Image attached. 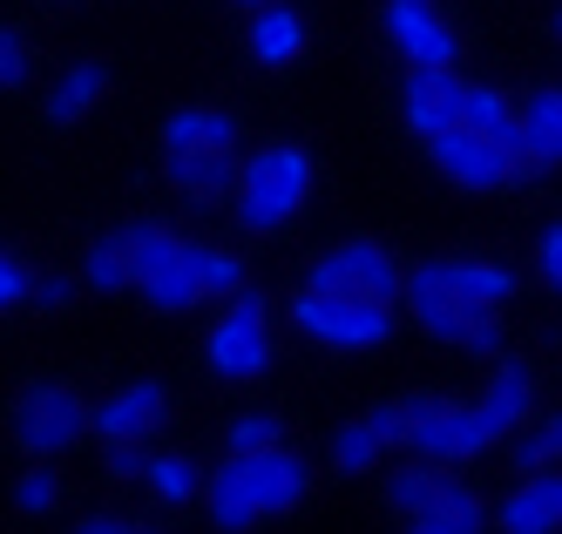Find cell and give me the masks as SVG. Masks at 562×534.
Wrapping results in <instances>:
<instances>
[{"label":"cell","instance_id":"obj_1","mask_svg":"<svg viewBox=\"0 0 562 534\" xmlns=\"http://www.w3.org/2000/svg\"><path fill=\"white\" fill-rule=\"evenodd\" d=\"M305 495H312V467L299 454H285V440L258 446V454H231L204 487L217 534H251L271 514H292Z\"/></svg>","mask_w":562,"mask_h":534},{"label":"cell","instance_id":"obj_2","mask_svg":"<svg viewBox=\"0 0 562 534\" xmlns=\"http://www.w3.org/2000/svg\"><path fill=\"white\" fill-rule=\"evenodd\" d=\"M130 284L143 292L149 311H190L204 305V243H190L164 224H130L123 230Z\"/></svg>","mask_w":562,"mask_h":534},{"label":"cell","instance_id":"obj_3","mask_svg":"<svg viewBox=\"0 0 562 534\" xmlns=\"http://www.w3.org/2000/svg\"><path fill=\"white\" fill-rule=\"evenodd\" d=\"M305 196H312V156L299 143L258 149L245 170H237V183H231V203H237V224H245V230L292 224L305 211Z\"/></svg>","mask_w":562,"mask_h":534},{"label":"cell","instance_id":"obj_4","mask_svg":"<svg viewBox=\"0 0 562 534\" xmlns=\"http://www.w3.org/2000/svg\"><path fill=\"white\" fill-rule=\"evenodd\" d=\"M400 413H407V433H400V446H414L420 461L434 467H448V461H474V454H488L495 433L481 427L474 406H454V399H434V393H414V399H400Z\"/></svg>","mask_w":562,"mask_h":534},{"label":"cell","instance_id":"obj_5","mask_svg":"<svg viewBox=\"0 0 562 534\" xmlns=\"http://www.w3.org/2000/svg\"><path fill=\"white\" fill-rule=\"evenodd\" d=\"M292 325L312 339V345H333V352H367L393 332V305L380 298H346V292H299L292 305Z\"/></svg>","mask_w":562,"mask_h":534},{"label":"cell","instance_id":"obj_6","mask_svg":"<svg viewBox=\"0 0 562 534\" xmlns=\"http://www.w3.org/2000/svg\"><path fill=\"white\" fill-rule=\"evenodd\" d=\"M211 373L217 379H265V365H271V332H265V292H251V284H237L224 318L211 325Z\"/></svg>","mask_w":562,"mask_h":534},{"label":"cell","instance_id":"obj_7","mask_svg":"<svg viewBox=\"0 0 562 534\" xmlns=\"http://www.w3.org/2000/svg\"><path fill=\"white\" fill-rule=\"evenodd\" d=\"M82 433H89V399L75 393V386L42 379V386H27L14 399V440H21V454H34V461L68 454Z\"/></svg>","mask_w":562,"mask_h":534},{"label":"cell","instance_id":"obj_8","mask_svg":"<svg viewBox=\"0 0 562 534\" xmlns=\"http://www.w3.org/2000/svg\"><path fill=\"white\" fill-rule=\"evenodd\" d=\"M420 143H427V156H434V170L448 177L454 190H508V183L521 177V156H508L495 136L468 129V122H454V129H434V136H420Z\"/></svg>","mask_w":562,"mask_h":534},{"label":"cell","instance_id":"obj_9","mask_svg":"<svg viewBox=\"0 0 562 534\" xmlns=\"http://www.w3.org/2000/svg\"><path fill=\"white\" fill-rule=\"evenodd\" d=\"M400 298L414 305L420 332H434V339L468 345V352H495V345H502V339H495V311H474V305H461V298L448 292V284L434 277V264L407 271V284H400Z\"/></svg>","mask_w":562,"mask_h":534},{"label":"cell","instance_id":"obj_10","mask_svg":"<svg viewBox=\"0 0 562 534\" xmlns=\"http://www.w3.org/2000/svg\"><path fill=\"white\" fill-rule=\"evenodd\" d=\"M305 284H312V292H346V298H380V305H393L400 284H407V271L386 258V243L352 237V243H339V251L318 258Z\"/></svg>","mask_w":562,"mask_h":534},{"label":"cell","instance_id":"obj_11","mask_svg":"<svg viewBox=\"0 0 562 534\" xmlns=\"http://www.w3.org/2000/svg\"><path fill=\"white\" fill-rule=\"evenodd\" d=\"M386 41L400 55H407V68H454V27L440 21L434 0H386Z\"/></svg>","mask_w":562,"mask_h":534},{"label":"cell","instance_id":"obj_12","mask_svg":"<svg viewBox=\"0 0 562 534\" xmlns=\"http://www.w3.org/2000/svg\"><path fill=\"white\" fill-rule=\"evenodd\" d=\"M164 420H170V393L156 386V379H136V386H123V393H109L102 406H89V427H95L109 446H115V440L143 446Z\"/></svg>","mask_w":562,"mask_h":534},{"label":"cell","instance_id":"obj_13","mask_svg":"<svg viewBox=\"0 0 562 534\" xmlns=\"http://www.w3.org/2000/svg\"><path fill=\"white\" fill-rule=\"evenodd\" d=\"M461 102H468V81L454 68H407V122H414L420 136L454 129Z\"/></svg>","mask_w":562,"mask_h":534},{"label":"cell","instance_id":"obj_14","mask_svg":"<svg viewBox=\"0 0 562 534\" xmlns=\"http://www.w3.org/2000/svg\"><path fill=\"white\" fill-rule=\"evenodd\" d=\"M400 433H407V413H400V406H373L367 420H352V427L333 433V467L339 474H367L386 446H400Z\"/></svg>","mask_w":562,"mask_h":534},{"label":"cell","instance_id":"obj_15","mask_svg":"<svg viewBox=\"0 0 562 534\" xmlns=\"http://www.w3.org/2000/svg\"><path fill=\"white\" fill-rule=\"evenodd\" d=\"M502 534H562V474L555 467H536L502 501Z\"/></svg>","mask_w":562,"mask_h":534},{"label":"cell","instance_id":"obj_16","mask_svg":"<svg viewBox=\"0 0 562 534\" xmlns=\"http://www.w3.org/2000/svg\"><path fill=\"white\" fill-rule=\"evenodd\" d=\"M474 413H481V427H488L495 440H502V433H515L521 420L536 413V379H529V365H521V359H502Z\"/></svg>","mask_w":562,"mask_h":534},{"label":"cell","instance_id":"obj_17","mask_svg":"<svg viewBox=\"0 0 562 534\" xmlns=\"http://www.w3.org/2000/svg\"><path fill=\"white\" fill-rule=\"evenodd\" d=\"M164 162H170V183L196 203H224L231 183H237L231 149H164Z\"/></svg>","mask_w":562,"mask_h":534},{"label":"cell","instance_id":"obj_18","mask_svg":"<svg viewBox=\"0 0 562 534\" xmlns=\"http://www.w3.org/2000/svg\"><path fill=\"white\" fill-rule=\"evenodd\" d=\"M521 122V162H562V89H536L529 102L515 109Z\"/></svg>","mask_w":562,"mask_h":534},{"label":"cell","instance_id":"obj_19","mask_svg":"<svg viewBox=\"0 0 562 534\" xmlns=\"http://www.w3.org/2000/svg\"><path fill=\"white\" fill-rule=\"evenodd\" d=\"M434 277L448 284L461 305H474V311H502V305H508V292H515V277H508L502 264H468V258H440V264H434Z\"/></svg>","mask_w":562,"mask_h":534},{"label":"cell","instance_id":"obj_20","mask_svg":"<svg viewBox=\"0 0 562 534\" xmlns=\"http://www.w3.org/2000/svg\"><path fill=\"white\" fill-rule=\"evenodd\" d=\"M414 527H427V534H481V527H488V508H481L474 487L440 480V487H434V501L414 514Z\"/></svg>","mask_w":562,"mask_h":534},{"label":"cell","instance_id":"obj_21","mask_svg":"<svg viewBox=\"0 0 562 534\" xmlns=\"http://www.w3.org/2000/svg\"><path fill=\"white\" fill-rule=\"evenodd\" d=\"M102 89H109V68H102V61H75V68H61V81L48 89V122H55V129L82 122V115L102 102Z\"/></svg>","mask_w":562,"mask_h":534},{"label":"cell","instance_id":"obj_22","mask_svg":"<svg viewBox=\"0 0 562 534\" xmlns=\"http://www.w3.org/2000/svg\"><path fill=\"white\" fill-rule=\"evenodd\" d=\"M299 48H305V21L292 8H278V0H265L251 21V55L265 68H285V61H299Z\"/></svg>","mask_w":562,"mask_h":534},{"label":"cell","instance_id":"obj_23","mask_svg":"<svg viewBox=\"0 0 562 534\" xmlns=\"http://www.w3.org/2000/svg\"><path fill=\"white\" fill-rule=\"evenodd\" d=\"M164 149H237V122L224 109H177L164 122Z\"/></svg>","mask_w":562,"mask_h":534},{"label":"cell","instance_id":"obj_24","mask_svg":"<svg viewBox=\"0 0 562 534\" xmlns=\"http://www.w3.org/2000/svg\"><path fill=\"white\" fill-rule=\"evenodd\" d=\"M461 122H468V129H481V136H495L508 156H521V122H515V102L502 89H468Z\"/></svg>","mask_w":562,"mask_h":534},{"label":"cell","instance_id":"obj_25","mask_svg":"<svg viewBox=\"0 0 562 534\" xmlns=\"http://www.w3.org/2000/svg\"><path fill=\"white\" fill-rule=\"evenodd\" d=\"M434 487H440V467L414 454V467H400V474L386 480V501H393L400 514H420V508L434 501Z\"/></svg>","mask_w":562,"mask_h":534},{"label":"cell","instance_id":"obj_26","mask_svg":"<svg viewBox=\"0 0 562 534\" xmlns=\"http://www.w3.org/2000/svg\"><path fill=\"white\" fill-rule=\"evenodd\" d=\"M82 277H89V292H115V284H130L123 230H109V237H95V243H89V264H82Z\"/></svg>","mask_w":562,"mask_h":534},{"label":"cell","instance_id":"obj_27","mask_svg":"<svg viewBox=\"0 0 562 534\" xmlns=\"http://www.w3.org/2000/svg\"><path fill=\"white\" fill-rule=\"evenodd\" d=\"M143 480H149L164 501H190V495H196V467H190V461H177V454L143 461Z\"/></svg>","mask_w":562,"mask_h":534},{"label":"cell","instance_id":"obj_28","mask_svg":"<svg viewBox=\"0 0 562 534\" xmlns=\"http://www.w3.org/2000/svg\"><path fill=\"white\" fill-rule=\"evenodd\" d=\"M55 501H61V474H55V467H27V474L14 480V508H21V514H48Z\"/></svg>","mask_w":562,"mask_h":534},{"label":"cell","instance_id":"obj_29","mask_svg":"<svg viewBox=\"0 0 562 534\" xmlns=\"http://www.w3.org/2000/svg\"><path fill=\"white\" fill-rule=\"evenodd\" d=\"M515 461L529 467V474H536V467H555V461H562V413H555L549 427H536V433H521V446H515Z\"/></svg>","mask_w":562,"mask_h":534},{"label":"cell","instance_id":"obj_30","mask_svg":"<svg viewBox=\"0 0 562 534\" xmlns=\"http://www.w3.org/2000/svg\"><path fill=\"white\" fill-rule=\"evenodd\" d=\"M285 440V427H278V413H245L231 427V454H258V446H278Z\"/></svg>","mask_w":562,"mask_h":534},{"label":"cell","instance_id":"obj_31","mask_svg":"<svg viewBox=\"0 0 562 534\" xmlns=\"http://www.w3.org/2000/svg\"><path fill=\"white\" fill-rule=\"evenodd\" d=\"M237 284H245V264L231 251H204V298H231Z\"/></svg>","mask_w":562,"mask_h":534},{"label":"cell","instance_id":"obj_32","mask_svg":"<svg viewBox=\"0 0 562 534\" xmlns=\"http://www.w3.org/2000/svg\"><path fill=\"white\" fill-rule=\"evenodd\" d=\"M536 277L549 284V292H562V217L542 224V237H536Z\"/></svg>","mask_w":562,"mask_h":534},{"label":"cell","instance_id":"obj_33","mask_svg":"<svg viewBox=\"0 0 562 534\" xmlns=\"http://www.w3.org/2000/svg\"><path fill=\"white\" fill-rule=\"evenodd\" d=\"M21 81H27V34L0 27V89H21Z\"/></svg>","mask_w":562,"mask_h":534},{"label":"cell","instance_id":"obj_34","mask_svg":"<svg viewBox=\"0 0 562 534\" xmlns=\"http://www.w3.org/2000/svg\"><path fill=\"white\" fill-rule=\"evenodd\" d=\"M27 298L42 305V311H68V305H75V284H68V277H34Z\"/></svg>","mask_w":562,"mask_h":534},{"label":"cell","instance_id":"obj_35","mask_svg":"<svg viewBox=\"0 0 562 534\" xmlns=\"http://www.w3.org/2000/svg\"><path fill=\"white\" fill-rule=\"evenodd\" d=\"M27 284H34V277H27L8 251H0V311H8V305H27Z\"/></svg>","mask_w":562,"mask_h":534},{"label":"cell","instance_id":"obj_36","mask_svg":"<svg viewBox=\"0 0 562 534\" xmlns=\"http://www.w3.org/2000/svg\"><path fill=\"white\" fill-rule=\"evenodd\" d=\"M102 467H109L115 480H136V474H143V454H136V446H130V440H115V446H109V461H102Z\"/></svg>","mask_w":562,"mask_h":534},{"label":"cell","instance_id":"obj_37","mask_svg":"<svg viewBox=\"0 0 562 534\" xmlns=\"http://www.w3.org/2000/svg\"><path fill=\"white\" fill-rule=\"evenodd\" d=\"M75 534H156V527H130V521H82Z\"/></svg>","mask_w":562,"mask_h":534},{"label":"cell","instance_id":"obj_38","mask_svg":"<svg viewBox=\"0 0 562 534\" xmlns=\"http://www.w3.org/2000/svg\"><path fill=\"white\" fill-rule=\"evenodd\" d=\"M245 8H265V0H245Z\"/></svg>","mask_w":562,"mask_h":534},{"label":"cell","instance_id":"obj_39","mask_svg":"<svg viewBox=\"0 0 562 534\" xmlns=\"http://www.w3.org/2000/svg\"><path fill=\"white\" fill-rule=\"evenodd\" d=\"M555 27H562V14H555Z\"/></svg>","mask_w":562,"mask_h":534},{"label":"cell","instance_id":"obj_40","mask_svg":"<svg viewBox=\"0 0 562 534\" xmlns=\"http://www.w3.org/2000/svg\"><path fill=\"white\" fill-rule=\"evenodd\" d=\"M414 534H427V527H414Z\"/></svg>","mask_w":562,"mask_h":534}]
</instances>
